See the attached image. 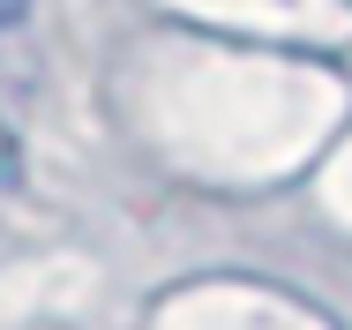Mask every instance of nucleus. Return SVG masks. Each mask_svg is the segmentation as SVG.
<instances>
[{"label":"nucleus","instance_id":"1","mask_svg":"<svg viewBox=\"0 0 352 330\" xmlns=\"http://www.w3.org/2000/svg\"><path fill=\"white\" fill-rule=\"evenodd\" d=\"M23 15H30V0H0V30H15Z\"/></svg>","mask_w":352,"mask_h":330}]
</instances>
